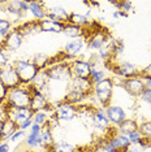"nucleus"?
Returning <instances> with one entry per match:
<instances>
[{
	"label": "nucleus",
	"mask_w": 151,
	"mask_h": 152,
	"mask_svg": "<svg viewBox=\"0 0 151 152\" xmlns=\"http://www.w3.org/2000/svg\"><path fill=\"white\" fill-rule=\"evenodd\" d=\"M30 102H32V87H30V85H21L16 88L9 90L4 107L12 109L30 108Z\"/></svg>",
	"instance_id": "nucleus-1"
},
{
	"label": "nucleus",
	"mask_w": 151,
	"mask_h": 152,
	"mask_svg": "<svg viewBox=\"0 0 151 152\" xmlns=\"http://www.w3.org/2000/svg\"><path fill=\"white\" fill-rule=\"evenodd\" d=\"M113 88H115V79L112 77H106L98 85H94L92 96L99 103V108L106 109L108 105L112 104Z\"/></svg>",
	"instance_id": "nucleus-2"
},
{
	"label": "nucleus",
	"mask_w": 151,
	"mask_h": 152,
	"mask_svg": "<svg viewBox=\"0 0 151 152\" xmlns=\"http://www.w3.org/2000/svg\"><path fill=\"white\" fill-rule=\"evenodd\" d=\"M46 75L48 77L50 82H63V83H69L70 79L73 78L70 69V61H57V63L50 64V66L43 70Z\"/></svg>",
	"instance_id": "nucleus-3"
},
{
	"label": "nucleus",
	"mask_w": 151,
	"mask_h": 152,
	"mask_svg": "<svg viewBox=\"0 0 151 152\" xmlns=\"http://www.w3.org/2000/svg\"><path fill=\"white\" fill-rule=\"evenodd\" d=\"M13 66H15L18 78L23 86H29L33 83V81L39 74V69H38L32 60H26V58H18V60L12 61Z\"/></svg>",
	"instance_id": "nucleus-4"
},
{
	"label": "nucleus",
	"mask_w": 151,
	"mask_h": 152,
	"mask_svg": "<svg viewBox=\"0 0 151 152\" xmlns=\"http://www.w3.org/2000/svg\"><path fill=\"white\" fill-rule=\"evenodd\" d=\"M109 38H111V35H109L108 29H106V27L99 26L98 29H94V30L87 27V37L85 39V42H86V47L89 50L99 51L107 43Z\"/></svg>",
	"instance_id": "nucleus-5"
},
{
	"label": "nucleus",
	"mask_w": 151,
	"mask_h": 152,
	"mask_svg": "<svg viewBox=\"0 0 151 152\" xmlns=\"http://www.w3.org/2000/svg\"><path fill=\"white\" fill-rule=\"evenodd\" d=\"M132 146L128 137L119 134L116 131L115 134H109L102 143L103 151H117V152H128V150Z\"/></svg>",
	"instance_id": "nucleus-6"
},
{
	"label": "nucleus",
	"mask_w": 151,
	"mask_h": 152,
	"mask_svg": "<svg viewBox=\"0 0 151 152\" xmlns=\"http://www.w3.org/2000/svg\"><path fill=\"white\" fill-rule=\"evenodd\" d=\"M52 117L57 122H70L77 117V107L60 100L54 105Z\"/></svg>",
	"instance_id": "nucleus-7"
},
{
	"label": "nucleus",
	"mask_w": 151,
	"mask_h": 152,
	"mask_svg": "<svg viewBox=\"0 0 151 152\" xmlns=\"http://www.w3.org/2000/svg\"><path fill=\"white\" fill-rule=\"evenodd\" d=\"M32 87V102H30V109L33 110L34 113L39 112V110H47L48 113L52 115L54 113V104L50 103L48 96L46 94H43L39 90H35Z\"/></svg>",
	"instance_id": "nucleus-8"
},
{
	"label": "nucleus",
	"mask_w": 151,
	"mask_h": 152,
	"mask_svg": "<svg viewBox=\"0 0 151 152\" xmlns=\"http://www.w3.org/2000/svg\"><path fill=\"white\" fill-rule=\"evenodd\" d=\"M120 86L124 88L126 94L133 96V98H139L141 94L143 92V90L146 88L145 81H143V78L141 75H137V77H133L129 79H122L120 82Z\"/></svg>",
	"instance_id": "nucleus-9"
},
{
	"label": "nucleus",
	"mask_w": 151,
	"mask_h": 152,
	"mask_svg": "<svg viewBox=\"0 0 151 152\" xmlns=\"http://www.w3.org/2000/svg\"><path fill=\"white\" fill-rule=\"evenodd\" d=\"M70 69L72 74L76 78H82V79H90L91 72H92V65L89 60L77 57L70 60Z\"/></svg>",
	"instance_id": "nucleus-10"
},
{
	"label": "nucleus",
	"mask_w": 151,
	"mask_h": 152,
	"mask_svg": "<svg viewBox=\"0 0 151 152\" xmlns=\"http://www.w3.org/2000/svg\"><path fill=\"white\" fill-rule=\"evenodd\" d=\"M0 81L3 82V85H4L8 90L16 88V87H18V86L22 85L12 63H9L7 66H4L1 70H0Z\"/></svg>",
	"instance_id": "nucleus-11"
},
{
	"label": "nucleus",
	"mask_w": 151,
	"mask_h": 152,
	"mask_svg": "<svg viewBox=\"0 0 151 152\" xmlns=\"http://www.w3.org/2000/svg\"><path fill=\"white\" fill-rule=\"evenodd\" d=\"M3 110H4L5 118L11 120L12 122H15L17 127L21 125L22 122L29 120H33L34 112L30 108H22V109H12V108H7L3 105Z\"/></svg>",
	"instance_id": "nucleus-12"
},
{
	"label": "nucleus",
	"mask_w": 151,
	"mask_h": 152,
	"mask_svg": "<svg viewBox=\"0 0 151 152\" xmlns=\"http://www.w3.org/2000/svg\"><path fill=\"white\" fill-rule=\"evenodd\" d=\"M109 69L115 73L117 77L122 79H129V78H133V77H137L139 75V69L134 64L129 63V61H122V63H119V64H112Z\"/></svg>",
	"instance_id": "nucleus-13"
},
{
	"label": "nucleus",
	"mask_w": 151,
	"mask_h": 152,
	"mask_svg": "<svg viewBox=\"0 0 151 152\" xmlns=\"http://www.w3.org/2000/svg\"><path fill=\"white\" fill-rule=\"evenodd\" d=\"M4 11L9 16H13L17 20H21L29 12V1H23V0L8 1L4 4Z\"/></svg>",
	"instance_id": "nucleus-14"
},
{
	"label": "nucleus",
	"mask_w": 151,
	"mask_h": 152,
	"mask_svg": "<svg viewBox=\"0 0 151 152\" xmlns=\"http://www.w3.org/2000/svg\"><path fill=\"white\" fill-rule=\"evenodd\" d=\"M23 43V38L17 30L13 27L12 31L8 34L5 38H3V42H1V48L5 51V52H15L17 51L20 47L22 46Z\"/></svg>",
	"instance_id": "nucleus-15"
},
{
	"label": "nucleus",
	"mask_w": 151,
	"mask_h": 152,
	"mask_svg": "<svg viewBox=\"0 0 151 152\" xmlns=\"http://www.w3.org/2000/svg\"><path fill=\"white\" fill-rule=\"evenodd\" d=\"M85 46H86V42H85V39H82V38L69 40V42L64 46L63 53L65 55V57L70 61V60H73V58H77L80 56L81 52L84 51Z\"/></svg>",
	"instance_id": "nucleus-16"
},
{
	"label": "nucleus",
	"mask_w": 151,
	"mask_h": 152,
	"mask_svg": "<svg viewBox=\"0 0 151 152\" xmlns=\"http://www.w3.org/2000/svg\"><path fill=\"white\" fill-rule=\"evenodd\" d=\"M104 110H106V115H107L109 122H111V125L115 126V127L119 126L120 124L126 118L125 109L119 104H111V105H108Z\"/></svg>",
	"instance_id": "nucleus-17"
},
{
	"label": "nucleus",
	"mask_w": 151,
	"mask_h": 152,
	"mask_svg": "<svg viewBox=\"0 0 151 152\" xmlns=\"http://www.w3.org/2000/svg\"><path fill=\"white\" fill-rule=\"evenodd\" d=\"M91 124H92V126L95 127V130L103 131V133H104V131H108L112 126L107 115H106V110L103 108H99V107H97L94 115H92Z\"/></svg>",
	"instance_id": "nucleus-18"
},
{
	"label": "nucleus",
	"mask_w": 151,
	"mask_h": 152,
	"mask_svg": "<svg viewBox=\"0 0 151 152\" xmlns=\"http://www.w3.org/2000/svg\"><path fill=\"white\" fill-rule=\"evenodd\" d=\"M91 96H92V94H90V92H85V91H81V90H76V88H68L67 94H64L61 100L77 107L80 104H84Z\"/></svg>",
	"instance_id": "nucleus-19"
},
{
	"label": "nucleus",
	"mask_w": 151,
	"mask_h": 152,
	"mask_svg": "<svg viewBox=\"0 0 151 152\" xmlns=\"http://www.w3.org/2000/svg\"><path fill=\"white\" fill-rule=\"evenodd\" d=\"M15 29H16L20 34H21L23 39H25L26 37L37 35V34L40 33L39 21H35V20H30V21L21 22V23H18V25H16Z\"/></svg>",
	"instance_id": "nucleus-20"
},
{
	"label": "nucleus",
	"mask_w": 151,
	"mask_h": 152,
	"mask_svg": "<svg viewBox=\"0 0 151 152\" xmlns=\"http://www.w3.org/2000/svg\"><path fill=\"white\" fill-rule=\"evenodd\" d=\"M69 15L70 13L64 7H60V5L47 8V18L56 21V22H60V23H64V25L69 22Z\"/></svg>",
	"instance_id": "nucleus-21"
},
{
	"label": "nucleus",
	"mask_w": 151,
	"mask_h": 152,
	"mask_svg": "<svg viewBox=\"0 0 151 152\" xmlns=\"http://www.w3.org/2000/svg\"><path fill=\"white\" fill-rule=\"evenodd\" d=\"M29 12L35 21L47 18V7L43 1H29Z\"/></svg>",
	"instance_id": "nucleus-22"
},
{
	"label": "nucleus",
	"mask_w": 151,
	"mask_h": 152,
	"mask_svg": "<svg viewBox=\"0 0 151 152\" xmlns=\"http://www.w3.org/2000/svg\"><path fill=\"white\" fill-rule=\"evenodd\" d=\"M39 27L40 33H51V34H63L64 23L52 21V20L44 18L42 21H39Z\"/></svg>",
	"instance_id": "nucleus-23"
},
{
	"label": "nucleus",
	"mask_w": 151,
	"mask_h": 152,
	"mask_svg": "<svg viewBox=\"0 0 151 152\" xmlns=\"http://www.w3.org/2000/svg\"><path fill=\"white\" fill-rule=\"evenodd\" d=\"M63 34L67 37L72 38V39H78V38H82V39H86L87 37V29L85 27H80L72 25V23H65L64 29H63Z\"/></svg>",
	"instance_id": "nucleus-24"
},
{
	"label": "nucleus",
	"mask_w": 151,
	"mask_h": 152,
	"mask_svg": "<svg viewBox=\"0 0 151 152\" xmlns=\"http://www.w3.org/2000/svg\"><path fill=\"white\" fill-rule=\"evenodd\" d=\"M138 125L139 122L136 118H130V117H126V118L120 124L119 126H116V130H117L119 134H122V135H128V134L133 133V131L138 130Z\"/></svg>",
	"instance_id": "nucleus-25"
},
{
	"label": "nucleus",
	"mask_w": 151,
	"mask_h": 152,
	"mask_svg": "<svg viewBox=\"0 0 151 152\" xmlns=\"http://www.w3.org/2000/svg\"><path fill=\"white\" fill-rule=\"evenodd\" d=\"M68 88H76V90H81V91L92 94L94 86H92V83L90 82V79H82V78L73 77L70 79L69 83H68Z\"/></svg>",
	"instance_id": "nucleus-26"
},
{
	"label": "nucleus",
	"mask_w": 151,
	"mask_h": 152,
	"mask_svg": "<svg viewBox=\"0 0 151 152\" xmlns=\"http://www.w3.org/2000/svg\"><path fill=\"white\" fill-rule=\"evenodd\" d=\"M40 138L43 142V150H48V148L55 143V135H54V129L51 127L50 124L44 125L40 131Z\"/></svg>",
	"instance_id": "nucleus-27"
},
{
	"label": "nucleus",
	"mask_w": 151,
	"mask_h": 152,
	"mask_svg": "<svg viewBox=\"0 0 151 152\" xmlns=\"http://www.w3.org/2000/svg\"><path fill=\"white\" fill-rule=\"evenodd\" d=\"M97 107L91 103H84V104L77 105V117H81L84 120H87L91 122L92 115H94Z\"/></svg>",
	"instance_id": "nucleus-28"
},
{
	"label": "nucleus",
	"mask_w": 151,
	"mask_h": 152,
	"mask_svg": "<svg viewBox=\"0 0 151 152\" xmlns=\"http://www.w3.org/2000/svg\"><path fill=\"white\" fill-rule=\"evenodd\" d=\"M25 144H26V148H29V150L37 151L38 148H40V151H42L43 150V142H42V138H40V133L39 134L29 133L26 135Z\"/></svg>",
	"instance_id": "nucleus-29"
},
{
	"label": "nucleus",
	"mask_w": 151,
	"mask_h": 152,
	"mask_svg": "<svg viewBox=\"0 0 151 152\" xmlns=\"http://www.w3.org/2000/svg\"><path fill=\"white\" fill-rule=\"evenodd\" d=\"M48 152H78L77 147H74L73 144H70L67 140H57L51 146L48 150H46Z\"/></svg>",
	"instance_id": "nucleus-30"
},
{
	"label": "nucleus",
	"mask_w": 151,
	"mask_h": 152,
	"mask_svg": "<svg viewBox=\"0 0 151 152\" xmlns=\"http://www.w3.org/2000/svg\"><path fill=\"white\" fill-rule=\"evenodd\" d=\"M68 23H72V25H76V26H80V27H85L87 29L89 26L91 25V21L87 16L85 15H81V13H76V12H72L69 15V22Z\"/></svg>",
	"instance_id": "nucleus-31"
},
{
	"label": "nucleus",
	"mask_w": 151,
	"mask_h": 152,
	"mask_svg": "<svg viewBox=\"0 0 151 152\" xmlns=\"http://www.w3.org/2000/svg\"><path fill=\"white\" fill-rule=\"evenodd\" d=\"M32 61L34 63V65H35L40 72H42V70H46V69L50 66L51 57L48 56V55H46V53H37L35 56L33 57Z\"/></svg>",
	"instance_id": "nucleus-32"
},
{
	"label": "nucleus",
	"mask_w": 151,
	"mask_h": 152,
	"mask_svg": "<svg viewBox=\"0 0 151 152\" xmlns=\"http://www.w3.org/2000/svg\"><path fill=\"white\" fill-rule=\"evenodd\" d=\"M51 113H48L47 110H39V112H35L33 116V124H37V125L44 126L50 122L51 120Z\"/></svg>",
	"instance_id": "nucleus-33"
},
{
	"label": "nucleus",
	"mask_w": 151,
	"mask_h": 152,
	"mask_svg": "<svg viewBox=\"0 0 151 152\" xmlns=\"http://www.w3.org/2000/svg\"><path fill=\"white\" fill-rule=\"evenodd\" d=\"M18 129L17 127V125L15 122H12L11 120L8 118H4V127H3V140H7L8 142V139L13 135V133Z\"/></svg>",
	"instance_id": "nucleus-34"
},
{
	"label": "nucleus",
	"mask_w": 151,
	"mask_h": 152,
	"mask_svg": "<svg viewBox=\"0 0 151 152\" xmlns=\"http://www.w3.org/2000/svg\"><path fill=\"white\" fill-rule=\"evenodd\" d=\"M12 27H15V26H13L11 20L4 18V17H0V38H1V39L5 38L12 31Z\"/></svg>",
	"instance_id": "nucleus-35"
},
{
	"label": "nucleus",
	"mask_w": 151,
	"mask_h": 152,
	"mask_svg": "<svg viewBox=\"0 0 151 152\" xmlns=\"http://www.w3.org/2000/svg\"><path fill=\"white\" fill-rule=\"evenodd\" d=\"M107 75H106V70L104 69H98L97 66L92 68V72H91V75H90V82L94 85H98L99 82H102Z\"/></svg>",
	"instance_id": "nucleus-36"
},
{
	"label": "nucleus",
	"mask_w": 151,
	"mask_h": 152,
	"mask_svg": "<svg viewBox=\"0 0 151 152\" xmlns=\"http://www.w3.org/2000/svg\"><path fill=\"white\" fill-rule=\"evenodd\" d=\"M138 131L145 139L151 140V120H145L142 122H139Z\"/></svg>",
	"instance_id": "nucleus-37"
},
{
	"label": "nucleus",
	"mask_w": 151,
	"mask_h": 152,
	"mask_svg": "<svg viewBox=\"0 0 151 152\" xmlns=\"http://www.w3.org/2000/svg\"><path fill=\"white\" fill-rule=\"evenodd\" d=\"M112 4L116 7V11H120V12H124V13H128L133 9V3L132 1H128V0H120V1H112Z\"/></svg>",
	"instance_id": "nucleus-38"
},
{
	"label": "nucleus",
	"mask_w": 151,
	"mask_h": 152,
	"mask_svg": "<svg viewBox=\"0 0 151 152\" xmlns=\"http://www.w3.org/2000/svg\"><path fill=\"white\" fill-rule=\"evenodd\" d=\"M26 135H27V133H26L25 130L17 129L15 133H13V135L8 139V142H11V143H18V142H21V140H23V139H26Z\"/></svg>",
	"instance_id": "nucleus-39"
},
{
	"label": "nucleus",
	"mask_w": 151,
	"mask_h": 152,
	"mask_svg": "<svg viewBox=\"0 0 151 152\" xmlns=\"http://www.w3.org/2000/svg\"><path fill=\"white\" fill-rule=\"evenodd\" d=\"M128 139H129V142L132 144H139L141 142H142V139H143V137L141 135V133L138 130L137 131H133V133H130V134H128Z\"/></svg>",
	"instance_id": "nucleus-40"
},
{
	"label": "nucleus",
	"mask_w": 151,
	"mask_h": 152,
	"mask_svg": "<svg viewBox=\"0 0 151 152\" xmlns=\"http://www.w3.org/2000/svg\"><path fill=\"white\" fill-rule=\"evenodd\" d=\"M11 61H9V56H8V52H5L1 47H0V70H1L4 66H7Z\"/></svg>",
	"instance_id": "nucleus-41"
},
{
	"label": "nucleus",
	"mask_w": 151,
	"mask_h": 152,
	"mask_svg": "<svg viewBox=\"0 0 151 152\" xmlns=\"http://www.w3.org/2000/svg\"><path fill=\"white\" fill-rule=\"evenodd\" d=\"M8 92L9 90L3 85V82L0 81V107H3L5 104V100H7V96H8Z\"/></svg>",
	"instance_id": "nucleus-42"
},
{
	"label": "nucleus",
	"mask_w": 151,
	"mask_h": 152,
	"mask_svg": "<svg viewBox=\"0 0 151 152\" xmlns=\"http://www.w3.org/2000/svg\"><path fill=\"white\" fill-rule=\"evenodd\" d=\"M139 99L142 100L143 103H146V104L151 105V88L150 87H146L145 90H143V92L141 94Z\"/></svg>",
	"instance_id": "nucleus-43"
},
{
	"label": "nucleus",
	"mask_w": 151,
	"mask_h": 152,
	"mask_svg": "<svg viewBox=\"0 0 151 152\" xmlns=\"http://www.w3.org/2000/svg\"><path fill=\"white\" fill-rule=\"evenodd\" d=\"M139 75L142 78H151V63L143 69H139Z\"/></svg>",
	"instance_id": "nucleus-44"
},
{
	"label": "nucleus",
	"mask_w": 151,
	"mask_h": 152,
	"mask_svg": "<svg viewBox=\"0 0 151 152\" xmlns=\"http://www.w3.org/2000/svg\"><path fill=\"white\" fill-rule=\"evenodd\" d=\"M0 152H11V144L7 140L0 142Z\"/></svg>",
	"instance_id": "nucleus-45"
},
{
	"label": "nucleus",
	"mask_w": 151,
	"mask_h": 152,
	"mask_svg": "<svg viewBox=\"0 0 151 152\" xmlns=\"http://www.w3.org/2000/svg\"><path fill=\"white\" fill-rule=\"evenodd\" d=\"M146 148L143 146H141V144H132L130 148L128 150V152H143Z\"/></svg>",
	"instance_id": "nucleus-46"
},
{
	"label": "nucleus",
	"mask_w": 151,
	"mask_h": 152,
	"mask_svg": "<svg viewBox=\"0 0 151 152\" xmlns=\"http://www.w3.org/2000/svg\"><path fill=\"white\" fill-rule=\"evenodd\" d=\"M4 118H5V115H4V110L0 113V142L3 140V127H4Z\"/></svg>",
	"instance_id": "nucleus-47"
},
{
	"label": "nucleus",
	"mask_w": 151,
	"mask_h": 152,
	"mask_svg": "<svg viewBox=\"0 0 151 152\" xmlns=\"http://www.w3.org/2000/svg\"><path fill=\"white\" fill-rule=\"evenodd\" d=\"M33 125V120H29V121H25V122H22L21 125L18 126V129H21V130H27V129H30Z\"/></svg>",
	"instance_id": "nucleus-48"
},
{
	"label": "nucleus",
	"mask_w": 151,
	"mask_h": 152,
	"mask_svg": "<svg viewBox=\"0 0 151 152\" xmlns=\"http://www.w3.org/2000/svg\"><path fill=\"white\" fill-rule=\"evenodd\" d=\"M42 127L40 125H37V124H33L32 127H30V133H35V134H39L42 131Z\"/></svg>",
	"instance_id": "nucleus-49"
},
{
	"label": "nucleus",
	"mask_w": 151,
	"mask_h": 152,
	"mask_svg": "<svg viewBox=\"0 0 151 152\" xmlns=\"http://www.w3.org/2000/svg\"><path fill=\"white\" fill-rule=\"evenodd\" d=\"M143 81H145V86H146V87L151 88V78H143Z\"/></svg>",
	"instance_id": "nucleus-50"
},
{
	"label": "nucleus",
	"mask_w": 151,
	"mask_h": 152,
	"mask_svg": "<svg viewBox=\"0 0 151 152\" xmlns=\"http://www.w3.org/2000/svg\"><path fill=\"white\" fill-rule=\"evenodd\" d=\"M112 16H113V18H120V12L119 11H115L112 13Z\"/></svg>",
	"instance_id": "nucleus-51"
},
{
	"label": "nucleus",
	"mask_w": 151,
	"mask_h": 152,
	"mask_svg": "<svg viewBox=\"0 0 151 152\" xmlns=\"http://www.w3.org/2000/svg\"><path fill=\"white\" fill-rule=\"evenodd\" d=\"M20 152H37V151H33V150H29V148H25V150L20 151Z\"/></svg>",
	"instance_id": "nucleus-52"
},
{
	"label": "nucleus",
	"mask_w": 151,
	"mask_h": 152,
	"mask_svg": "<svg viewBox=\"0 0 151 152\" xmlns=\"http://www.w3.org/2000/svg\"><path fill=\"white\" fill-rule=\"evenodd\" d=\"M103 152H117V151H103Z\"/></svg>",
	"instance_id": "nucleus-53"
},
{
	"label": "nucleus",
	"mask_w": 151,
	"mask_h": 152,
	"mask_svg": "<svg viewBox=\"0 0 151 152\" xmlns=\"http://www.w3.org/2000/svg\"><path fill=\"white\" fill-rule=\"evenodd\" d=\"M1 42H3V39H1V38H0V47H1Z\"/></svg>",
	"instance_id": "nucleus-54"
},
{
	"label": "nucleus",
	"mask_w": 151,
	"mask_h": 152,
	"mask_svg": "<svg viewBox=\"0 0 151 152\" xmlns=\"http://www.w3.org/2000/svg\"><path fill=\"white\" fill-rule=\"evenodd\" d=\"M39 152H48V151H46V150H42V151H39Z\"/></svg>",
	"instance_id": "nucleus-55"
},
{
	"label": "nucleus",
	"mask_w": 151,
	"mask_h": 152,
	"mask_svg": "<svg viewBox=\"0 0 151 152\" xmlns=\"http://www.w3.org/2000/svg\"><path fill=\"white\" fill-rule=\"evenodd\" d=\"M0 109H1V107H0Z\"/></svg>",
	"instance_id": "nucleus-56"
}]
</instances>
